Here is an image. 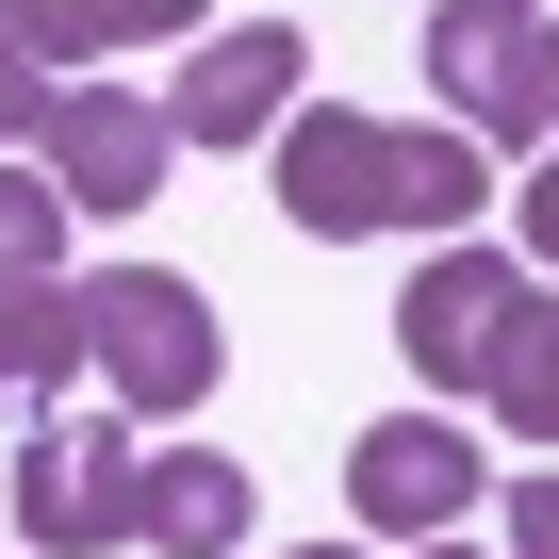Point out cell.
<instances>
[{
    "mask_svg": "<svg viewBox=\"0 0 559 559\" xmlns=\"http://www.w3.org/2000/svg\"><path fill=\"white\" fill-rule=\"evenodd\" d=\"M50 99H67V83H50V50L0 17V148H17V132H50Z\"/></svg>",
    "mask_w": 559,
    "mask_h": 559,
    "instance_id": "obj_14",
    "label": "cell"
},
{
    "mask_svg": "<svg viewBox=\"0 0 559 559\" xmlns=\"http://www.w3.org/2000/svg\"><path fill=\"white\" fill-rule=\"evenodd\" d=\"M34 50H165V34H198L214 0H0Z\"/></svg>",
    "mask_w": 559,
    "mask_h": 559,
    "instance_id": "obj_11",
    "label": "cell"
},
{
    "mask_svg": "<svg viewBox=\"0 0 559 559\" xmlns=\"http://www.w3.org/2000/svg\"><path fill=\"white\" fill-rule=\"evenodd\" d=\"M510 559H559V477H510Z\"/></svg>",
    "mask_w": 559,
    "mask_h": 559,
    "instance_id": "obj_15",
    "label": "cell"
},
{
    "mask_svg": "<svg viewBox=\"0 0 559 559\" xmlns=\"http://www.w3.org/2000/svg\"><path fill=\"white\" fill-rule=\"evenodd\" d=\"M297 559H362V543H297Z\"/></svg>",
    "mask_w": 559,
    "mask_h": 559,
    "instance_id": "obj_18",
    "label": "cell"
},
{
    "mask_svg": "<svg viewBox=\"0 0 559 559\" xmlns=\"http://www.w3.org/2000/svg\"><path fill=\"white\" fill-rule=\"evenodd\" d=\"M428 83H444V132L543 165V0H444L428 17Z\"/></svg>",
    "mask_w": 559,
    "mask_h": 559,
    "instance_id": "obj_4",
    "label": "cell"
},
{
    "mask_svg": "<svg viewBox=\"0 0 559 559\" xmlns=\"http://www.w3.org/2000/svg\"><path fill=\"white\" fill-rule=\"evenodd\" d=\"M493 198V165H477V132H395V116H346V99H313L297 132H280V214H297L313 247H362V230H461Z\"/></svg>",
    "mask_w": 559,
    "mask_h": 559,
    "instance_id": "obj_1",
    "label": "cell"
},
{
    "mask_svg": "<svg viewBox=\"0 0 559 559\" xmlns=\"http://www.w3.org/2000/svg\"><path fill=\"white\" fill-rule=\"evenodd\" d=\"M34 165L67 181V214H148L165 165H181V116H165L148 83H67L50 132H34Z\"/></svg>",
    "mask_w": 559,
    "mask_h": 559,
    "instance_id": "obj_6",
    "label": "cell"
},
{
    "mask_svg": "<svg viewBox=\"0 0 559 559\" xmlns=\"http://www.w3.org/2000/svg\"><path fill=\"white\" fill-rule=\"evenodd\" d=\"M526 263H493V247H428V280L395 297V346H412V379H444V395H493L510 379V346H526Z\"/></svg>",
    "mask_w": 559,
    "mask_h": 559,
    "instance_id": "obj_3",
    "label": "cell"
},
{
    "mask_svg": "<svg viewBox=\"0 0 559 559\" xmlns=\"http://www.w3.org/2000/svg\"><path fill=\"white\" fill-rule=\"evenodd\" d=\"M132 543H148V559H230V543H247V461H214V444H148V510H132Z\"/></svg>",
    "mask_w": 559,
    "mask_h": 559,
    "instance_id": "obj_9",
    "label": "cell"
},
{
    "mask_svg": "<svg viewBox=\"0 0 559 559\" xmlns=\"http://www.w3.org/2000/svg\"><path fill=\"white\" fill-rule=\"evenodd\" d=\"M477 477H493V461H477L444 412H379V428L346 444V510H362V543H461Z\"/></svg>",
    "mask_w": 559,
    "mask_h": 559,
    "instance_id": "obj_7",
    "label": "cell"
},
{
    "mask_svg": "<svg viewBox=\"0 0 559 559\" xmlns=\"http://www.w3.org/2000/svg\"><path fill=\"white\" fill-rule=\"evenodd\" d=\"M493 428H510V444H559V313H526V346H510V379H493Z\"/></svg>",
    "mask_w": 559,
    "mask_h": 559,
    "instance_id": "obj_13",
    "label": "cell"
},
{
    "mask_svg": "<svg viewBox=\"0 0 559 559\" xmlns=\"http://www.w3.org/2000/svg\"><path fill=\"white\" fill-rule=\"evenodd\" d=\"M412 559H461V543H412Z\"/></svg>",
    "mask_w": 559,
    "mask_h": 559,
    "instance_id": "obj_19",
    "label": "cell"
},
{
    "mask_svg": "<svg viewBox=\"0 0 559 559\" xmlns=\"http://www.w3.org/2000/svg\"><path fill=\"white\" fill-rule=\"evenodd\" d=\"M526 247H543V263H559V148H543V165H526Z\"/></svg>",
    "mask_w": 559,
    "mask_h": 559,
    "instance_id": "obj_16",
    "label": "cell"
},
{
    "mask_svg": "<svg viewBox=\"0 0 559 559\" xmlns=\"http://www.w3.org/2000/svg\"><path fill=\"white\" fill-rule=\"evenodd\" d=\"M99 346H83V280H50V297H0V412H34V395H67Z\"/></svg>",
    "mask_w": 559,
    "mask_h": 559,
    "instance_id": "obj_10",
    "label": "cell"
},
{
    "mask_svg": "<svg viewBox=\"0 0 559 559\" xmlns=\"http://www.w3.org/2000/svg\"><path fill=\"white\" fill-rule=\"evenodd\" d=\"M543 148H559V17H543Z\"/></svg>",
    "mask_w": 559,
    "mask_h": 559,
    "instance_id": "obj_17",
    "label": "cell"
},
{
    "mask_svg": "<svg viewBox=\"0 0 559 559\" xmlns=\"http://www.w3.org/2000/svg\"><path fill=\"white\" fill-rule=\"evenodd\" d=\"M132 510H148V444H132V428H99V412H50V428H34V461H17V526H34L50 559H116V543H132Z\"/></svg>",
    "mask_w": 559,
    "mask_h": 559,
    "instance_id": "obj_5",
    "label": "cell"
},
{
    "mask_svg": "<svg viewBox=\"0 0 559 559\" xmlns=\"http://www.w3.org/2000/svg\"><path fill=\"white\" fill-rule=\"evenodd\" d=\"M50 280H67V181L0 165V297H50Z\"/></svg>",
    "mask_w": 559,
    "mask_h": 559,
    "instance_id": "obj_12",
    "label": "cell"
},
{
    "mask_svg": "<svg viewBox=\"0 0 559 559\" xmlns=\"http://www.w3.org/2000/svg\"><path fill=\"white\" fill-rule=\"evenodd\" d=\"M83 346H99V379H116V428H165V412H198L214 395V297L181 263H99L83 280Z\"/></svg>",
    "mask_w": 559,
    "mask_h": 559,
    "instance_id": "obj_2",
    "label": "cell"
},
{
    "mask_svg": "<svg viewBox=\"0 0 559 559\" xmlns=\"http://www.w3.org/2000/svg\"><path fill=\"white\" fill-rule=\"evenodd\" d=\"M297 83H313V50L280 34V17H230L198 67H181V148H263V132H297Z\"/></svg>",
    "mask_w": 559,
    "mask_h": 559,
    "instance_id": "obj_8",
    "label": "cell"
}]
</instances>
